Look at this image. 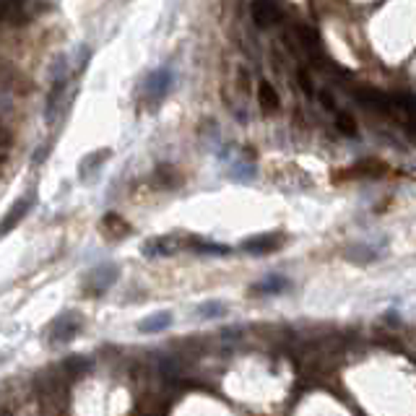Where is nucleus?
I'll return each instance as SVG.
<instances>
[{
    "instance_id": "f257e3e1",
    "label": "nucleus",
    "mask_w": 416,
    "mask_h": 416,
    "mask_svg": "<svg viewBox=\"0 0 416 416\" xmlns=\"http://www.w3.org/2000/svg\"><path fill=\"white\" fill-rule=\"evenodd\" d=\"M120 278V265L118 263H99L89 274L83 276V292L86 297H102L105 292H109L118 284Z\"/></svg>"
},
{
    "instance_id": "f03ea898",
    "label": "nucleus",
    "mask_w": 416,
    "mask_h": 416,
    "mask_svg": "<svg viewBox=\"0 0 416 416\" xmlns=\"http://www.w3.org/2000/svg\"><path fill=\"white\" fill-rule=\"evenodd\" d=\"M83 328V318L81 312H76V309H68V312H60L55 320L50 322L47 328V341L52 346H60V344H68L73 341L78 331Z\"/></svg>"
},
{
    "instance_id": "7ed1b4c3",
    "label": "nucleus",
    "mask_w": 416,
    "mask_h": 416,
    "mask_svg": "<svg viewBox=\"0 0 416 416\" xmlns=\"http://www.w3.org/2000/svg\"><path fill=\"white\" fill-rule=\"evenodd\" d=\"M34 203H36V193L34 190H29L24 193L19 201L13 203L11 208L6 211V216L0 219V237H6V234H11L16 226L24 221V216L34 208Z\"/></svg>"
},
{
    "instance_id": "20e7f679",
    "label": "nucleus",
    "mask_w": 416,
    "mask_h": 416,
    "mask_svg": "<svg viewBox=\"0 0 416 416\" xmlns=\"http://www.w3.org/2000/svg\"><path fill=\"white\" fill-rule=\"evenodd\" d=\"M169 89H172V68L162 65V68L149 73V78H146V96H149L151 105L162 102L169 94Z\"/></svg>"
},
{
    "instance_id": "39448f33",
    "label": "nucleus",
    "mask_w": 416,
    "mask_h": 416,
    "mask_svg": "<svg viewBox=\"0 0 416 416\" xmlns=\"http://www.w3.org/2000/svg\"><path fill=\"white\" fill-rule=\"evenodd\" d=\"M281 242H284L281 234H258V237L245 239V242H242V250H248L250 255H268V252H274Z\"/></svg>"
},
{
    "instance_id": "423d86ee",
    "label": "nucleus",
    "mask_w": 416,
    "mask_h": 416,
    "mask_svg": "<svg viewBox=\"0 0 416 416\" xmlns=\"http://www.w3.org/2000/svg\"><path fill=\"white\" fill-rule=\"evenodd\" d=\"M188 242V239H185ZM179 237H156V239H149L146 245H143V255H149V258H156V255H172V252H177L182 245H185Z\"/></svg>"
},
{
    "instance_id": "0eeeda50",
    "label": "nucleus",
    "mask_w": 416,
    "mask_h": 416,
    "mask_svg": "<svg viewBox=\"0 0 416 416\" xmlns=\"http://www.w3.org/2000/svg\"><path fill=\"white\" fill-rule=\"evenodd\" d=\"M281 19V13L271 0H255L252 3V21L258 26H274Z\"/></svg>"
},
{
    "instance_id": "6e6552de",
    "label": "nucleus",
    "mask_w": 416,
    "mask_h": 416,
    "mask_svg": "<svg viewBox=\"0 0 416 416\" xmlns=\"http://www.w3.org/2000/svg\"><path fill=\"white\" fill-rule=\"evenodd\" d=\"M65 83H68V78H58V81L52 83V89H50L47 94V109H45V120L47 122H55L60 115V105H63V94H65Z\"/></svg>"
},
{
    "instance_id": "1a4fd4ad",
    "label": "nucleus",
    "mask_w": 416,
    "mask_h": 416,
    "mask_svg": "<svg viewBox=\"0 0 416 416\" xmlns=\"http://www.w3.org/2000/svg\"><path fill=\"white\" fill-rule=\"evenodd\" d=\"M109 156H112V151H109V149H99V151H94V154L86 156V159L81 162V172H78L83 182H86L89 177H94L96 172H99V166L105 164Z\"/></svg>"
},
{
    "instance_id": "9d476101",
    "label": "nucleus",
    "mask_w": 416,
    "mask_h": 416,
    "mask_svg": "<svg viewBox=\"0 0 416 416\" xmlns=\"http://www.w3.org/2000/svg\"><path fill=\"white\" fill-rule=\"evenodd\" d=\"M169 325H172V312L162 309V312H154V315L143 318V320L138 322V331L141 333H162V331H166Z\"/></svg>"
},
{
    "instance_id": "9b49d317",
    "label": "nucleus",
    "mask_w": 416,
    "mask_h": 416,
    "mask_svg": "<svg viewBox=\"0 0 416 416\" xmlns=\"http://www.w3.org/2000/svg\"><path fill=\"white\" fill-rule=\"evenodd\" d=\"M286 286H289V281H286L281 274H271L265 276V278H261L258 284H252V294H278V292H284Z\"/></svg>"
},
{
    "instance_id": "f8f14e48",
    "label": "nucleus",
    "mask_w": 416,
    "mask_h": 416,
    "mask_svg": "<svg viewBox=\"0 0 416 416\" xmlns=\"http://www.w3.org/2000/svg\"><path fill=\"white\" fill-rule=\"evenodd\" d=\"M102 226H105V229H109V232H107V237H112V239L125 237V234L131 232V226L125 224V221H122V219H120L118 214H107V216H105V221H102Z\"/></svg>"
},
{
    "instance_id": "ddd939ff",
    "label": "nucleus",
    "mask_w": 416,
    "mask_h": 416,
    "mask_svg": "<svg viewBox=\"0 0 416 416\" xmlns=\"http://www.w3.org/2000/svg\"><path fill=\"white\" fill-rule=\"evenodd\" d=\"M258 99H261V105L265 112H276L278 109V94L274 91V86L268 81L261 83V89H258Z\"/></svg>"
},
{
    "instance_id": "4468645a",
    "label": "nucleus",
    "mask_w": 416,
    "mask_h": 416,
    "mask_svg": "<svg viewBox=\"0 0 416 416\" xmlns=\"http://www.w3.org/2000/svg\"><path fill=\"white\" fill-rule=\"evenodd\" d=\"M91 367V362L83 357H71L63 362V369H65V377H81L86 369Z\"/></svg>"
},
{
    "instance_id": "2eb2a0df",
    "label": "nucleus",
    "mask_w": 416,
    "mask_h": 416,
    "mask_svg": "<svg viewBox=\"0 0 416 416\" xmlns=\"http://www.w3.org/2000/svg\"><path fill=\"white\" fill-rule=\"evenodd\" d=\"M221 315H226L224 302H203L198 307V318H203V320H214V318H221Z\"/></svg>"
},
{
    "instance_id": "dca6fc26",
    "label": "nucleus",
    "mask_w": 416,
    "mask_h": 416,
    "mask_svg": "<svg viewBox=\"0 0 416 416\" xmlns=\"http://www.w3.org/2000/svg\"><path fill=\"white\" fill-rule=\"evenodd\" d=\"M338 128L346 133V135H357V125L349 115H338Z\"/></svg>"
},
{
    "instance_id": "f3484780",
    "label": "nucleus",
    "mask_w": 416,
    "mask_h": 416,
    "mask_svg": "<svg viewBox=\"0 0 416 416\" xmlns=\"http://www.w3.org/2000/svg\"><path fill=\"white\" fill-rule=\"evenodd\" d=\"M299 83H302V89H305L307 94H312V83H309L307 76H299Z\"/></svg>"
},
{
    "instance_id": "a211bd4d",
    "label": "nucleus",
    "mask_w": 416,
    "mask_h": 416,
    "mask_svg": "<svg viewBox=\"0 0 416 416\" xmlns=\"http://www.w3.org/2000/svg\"><path fill=\"white\" fill-rule=\"evenodd\" d=\"M16 3H21V0H3V6H16Z\"/></svg>"
}]
</instances>
